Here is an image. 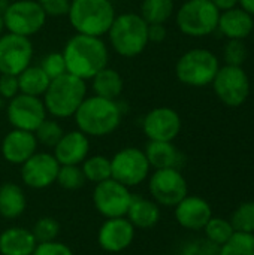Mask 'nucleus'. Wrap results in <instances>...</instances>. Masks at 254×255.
<instances>
[{
	"label": "nucleus",
	"instance_id": "obj_1",
	"mask_svg": "<svg viewBox=\"0 0 254 255\" xmlns=\"http://www.w3.org/2000/svg\"><path fill=\"white\" fill-rule=\"evenodd\" d=\"M61 54L67 73L84 81L91 79L96 73L105 69L109 60L108 48L102 37L79 33L66 42Z\"/></svg>",
	"mask_w": 254,
	"mask_h": 255
},
{
	"label": "nucleus",
	"instance_id": "obj_2",
	"mask_svg": "<svg viewBox=\"0 0 254 255\" xmlns=\"http://www.w3.org/2000/svg\"><path fill=\"white\" fill-rule=\"evenodd\" d=\"M73 117L79 131L87 136L103 137L118 128L121 123V108L115 100L91 96L85 97Z\"/></svg>",
	"mask_w": 254,
	"mask_h": 255
},
{
	"label": "nucleus",
	"instance_id": "obj_3",
	"mask_svg": "<svg viewBox=\"0 0 254 255\" xmlns=\"http://www.w3.org/2000/svg\"><path fill=\"white\" fill-rule=\"evenodd\" d=\"M87 97L85 81L70 73L51 79L45 94L43 105L46 112L54 118H70Z\"/></svg>",
	"mask_w": 254,
	"mask_h": 255
},
{
	"label": "nucleus",
	"instance_id": "obj_4",
	"mask_svg": "<svg viewBox=\"0 0 254 255\" xmlns=\"http://www.w3.org/2000/svg\"><path fill=\"white\" fill-rule=\"evenodd\" d=\"M67 18L76 33L102 37L112 25L115 9L111 0H72Z\"/></svg>",
	"mask_w": 254,
	"mask_h": 255
},
{
	"label": "nucleus",
	"instance_id": "obj_5",
	"mask_svg": "<svg viewBox=\"0 0 254 255\" xmlns=\"http://www.w3.org/2000/svg\"><path fill=\"white\" fill-rule=\"evenodd\" d=\"M108 34L114 51L126 58L139 55L148 45V24L139 13L115 15Z\"/></svg>",
	"mask_w": 254,
	"mask_h": 255
},
{
	"label": "nucleus",
	"instance_id": "obj_6",
	"mask_svg": "<svg viewBox=\"0 0 254 255\" xmlns=\"http://www.w3.org/2000/svg\"><path fill=\"white\" fill-rule=\"evenodd\" d=\"M219 69L220 63L214 52L205 48H195L178 58L175 64V75L181 84L201 88L213 82Z\"/></svg>",
	"mask_w": 254,
	"mask_h": 255
},
{
	"label": "nucleus",
	"instance_id": "obj_7",
	"mask_svg": "<svg viewBox=\"0 0 254 255\" xmlns=\"http://www.w3.org/2000/svg\"><path fill=\"white\" fill-rule=\"evenodd\" d=\"M220 12L211 0H187L177 10L175 21L186 36L204 37L217 30Z\"/></svg>",
	"mask_w": 254,
	"mask_h": 255
},
{
	"label": "nucleus",
	"instance_id": "obj_8",
	"mask_svg": "<svg viewBox=\"0 0 254 255\" xmlns=\"http://www.w3.org/2000/svg\"><path fill=\"white\" fill-rule=\"evenodd\" d=\"M151 166L144 149L123 148L111 158V178L132 188L145 182L150 176Z\"/></svg>",
	"mask_w": 254,
	"mask_h": 255
},
{
	"label": "nucleus",
	"instance_id": "obj_9",
	"mask_svg": "<svg viewBox=\"0 0 254 255\" xmlns=\"http://www.w3.org/2000/svg\"><path fill=\"white\" fill-rule=\"evenodd\" d=\"M216 96L229 108H238L250 96V79L243 66L226 64L219 69L211 82Z\"/></svg>",
	"mask_w": 254,
	"mask_h": 255
},
{
	"label": "nucleus",
	"instance_id": "obj_10",
	"mask_svg": "<svg viewBox=\"0 0 254 255\" xmlns=\"http://www.w3.org/2000/svg\"><path fill=\"white\" fill-rule=\"evenodd\" d=\"M148 193L159 206L174 208L189 194V185L180 169H157L148 176Z\"/></svg>",
	"mask_w": 254,
	"mask_h": 255
},
{
	"label": "nucleus",
	"instance_id": "obj_11",
	"mask_svg": "<svg viewBox=\"0 0 254 255\" xmlns=\"http://www.w3.org/2000/svg\"><path fill=\"white\" fill-rule=\"evenodd\" d=\"M3 24L9 33L30 37L42 30L46 15L37 0H15L3 13Z\"/></svg>",
	"mask_w": 254,
	"mask_h": 255
},
{
	"label": "nucleus",
	"instance_id": "obj_12",
	"mask_svg": "<svg viewBox=\"0 0 254 255\" xmlns=\"http://www.w3.org/2000/svg\"><path fill=\"white\" fill-rule=\"evenodd\" d=\"M132 197L133 193L130 191V188L112 178L96 184L91 194L96 211L105 220L126 217Z\"/></svg>",
	"mask_w": 254,
	"mask_h": 255
},
{
	"label": "nucleus",
	"instance_id": "obj_13",
	"mask_svg": "<svg viewBox=\"0 0 254 255\" xmlns=\"http://www.w3.org/2000/svg\"><path fill=\"white\" fill-rule=\"evenodd\" d=\"M46 114L48 112L45 109L43 100L22 93L10 99L6 109L7 121L13 128L31 133H34L36 128L43 123V120H46Z\"/></svg>",
	"mask_w": 254,
	"mask_h": 255
},
{
	"label": "nucleus",
	"instance_id": "obj_14",
	"mask_svg": "<svg viewBox=\"0 0 254 255\" xmlns=\"http://www.w3.org/2000/svg\"><path fill=\"white\" fill-rule=\"evenodd\" d=\"M33 58V45L28 37L6 33L0 36V73L18 76Z\"/></svg>",
	"mask_w": 254,
	"mask_h": 255
},
{
	"label": "nucleus",
	"instance_id": "obj_15",
	"mask_svg": "<svg viewBox=\"0 0 254 255\" xmlns=\"http://www.w3.org/2000/svg\"><path fill=\"white\" fill-rule=\"evenodd\" d=\"M60 164L49 152H34L21 164V181L27 188L45 190L55 184Z\"/></svg>",
	"mask_w": 254,
	"mask_h": 255
},
{
	"label": "nucleus",
	"instance_id": "obj_16",
	"mask_svg": "<svg viewBox=\"0 0 254 255\" xmlns=\"http://www.w3.org/2000/svg\"><path fill=\"white\" fill-rule=\"evenodd\" d=\"M142 130L148 140L174 142L181 131V117L172 108H154L144 117Z\"/></svg>",
	"mask_w": 254,
	"mask_h": 255
},
{
	"label": "nucleus",
	"instance_id": "obj_17",
	"mask_svg": "<svg viewBox=\"0 0 254 255\" xmlns=\"http://www.w3.org/2000/svg\"><path fill=\"white\" fill-rule=\"evenodd\" d=\"M136 229L126 217L108 218L97 232L99 247L111 254H118L130 248L135 241Z\"/></svg>",
	"mask_w": 254,
	"mask_h": 255
},
{
	"label": "nucleus",
	"instance_id": "obj_18",
	"mask_svg": "<svg viewBox=\"0 0 254 255\" xmlns=\"http://www.w3.org/2000/svg\"><path fill=\"white\" fill-rule=\"evenodd\" d=\"M175 221L186 230L199 232L204 230L207 223L213 217L211 205L199 196L187 194L178 205L174 206Z\"/></svg>",
	"mask_w": 254,
	"mask_h": 255
},
{
	"label": "nucleus",
	"instance_id": "obj_19",
	"mask_svg": "<svg viewBox=\"0 0 254 255\" xmlns=\"http://www.w3.org/2000/svg\"><path fill=\"white\" fill-rule=\"evenodd\" d=\"M37 145L34 133L13 128L1 140V155L7 163L21 166L37 152Z\"/></svg>",
	"mask_w": 254,
	"mask_h": 255
},
{
	"label": "nucleus",
	"instance_id": "obj_20",
	"mask_svg": "<svg viewBox=\"0 0 254 255\" xmlns=\"http://www.w3.org/2000/svg\"><path fill=\"white\" fill-rule=\"evenodd\" d=\"M52 149L60 166H79L88 157L90 140L82 131L72 130L64 133Z\"/></svg>",
	"mask_w": 254,
	"mask_h": 255
},
{
	"label": "nucleus",
	"instance_id": "obj_21",
	"mask_svg": "<svg viewBox=\"0 0 254 255\" xmlns=\"http://www.w3.org/2000/svg\"><path fill=\"white\" fill-rule=\"evenodd\" d=\"M254 28V19L241 7H231L220 12L217 30L229 40H246Z\"/></svg>",
	"mask_w": 254,
	"mask_h": 255
},
{
	"label": "nucleus",
	"instance_id": "obj_22",
	"mask_svg": "<svg viewBox=\"0 0 254 255\" xmlns=\"http://www.w3.org/2000/svg\"><path fill=\"white\" fill-rule=\"evenodd\" d=\"M162 217L160 206L150 197H144L139 194H133L130 206L127 209L126 218L135 229L148 230L159 224Z\"/></svg>",
	"mask_w": 254,
	"mask_h": 255
},
{
	"label": "nucleus",
	"instance_id": "obj_23",
	"mask_svg": "<svg viewBox=\"0 0 254 255\" xmlns=\"http://www.w3.org/2000/svg\"><path fill=\"white\" fill-rule=\"evenodd\" d=\"M37 242L31 230L24 227H9L0 233V254L31 255Z\"/></svg>",
	"mask_w": 254,
	"mask_h": 255
},
{
	"label": "nucleus",
	"instance_id": "obj_24",
	"mask_svg": "<svg viewBox=\"0 0 254 255\" xmlns=\"http://www.w3.org/2000/svg\"><path fill=\"white\" fill-rule=\"evenodd\" d=\"M151 169H181L183 154L172 142L148 140L144 149Z\"/></svg>",
	"mask_w": 254,
	"mask_h": 255
},
{
	"label": "nucleus",
	"instance_id": "obj_25",
	"mask_svg": "<svg viewBox=\"0 0 254 255\" xmlns=\"http://www.w3.org/2000/svg\"><path fill=\"white\" fill-rule=\"evenodd\" d=\"M27 209V197L24 190L15 182L0 185V217L6 220L19 218Z\"/></svg>",
	"mask_w": 254,
	"mask_h": 255
},
{
	"label": "nucleus",
	"instance_id": "obj_26",
	"mask_svg": "<svg viewBox=\"0 0 254 255\" xmlns=\"http://www.w3.org/2000/svg\"><path fill=\"white\" fill-rule=\"evenodd\" d=\"M123 87L124 82L121 75L115 69H111L108 66L91 78V88L94 91V96L103 99L115 100L123 93Z\"/></svg>",
	"mask_w": 254,
	"mask_h": 255
},
{
	"label": "nucleus",
	"instance_id": "obj_27",
	"mask_svg": "<svg viewBox=\"0 0 254 255\" xmlns=\"http://www.w3.org/2000/svg\"><path fill=\"white\" fill-rule=\"evenodd\" d=\"M51 79L42 70L40 66H28L18 75L19 93L27 96L40 97L45 94Z\"/></svg>",
	"mask_w": 254,
	"mask_h": 255
},
{
	"label": "nucleus",
	"instance_id": "obj_28",
	"mask_svg": "<svg viewBox=\"0 0 254 255\" xmlns=\"http://www.w3.org/2000/svg\"><path fill=\"white\" fill-rule=\"evenodd\" d=\"M174 0H142L141 16L147 24H165L174 13Z\"/></svg>",
	"mask_w": 254,
	"mask_h": 255
},
{
	"label": "nucleus",
	"instance_id": "obj_29",
	"mask_svg": "<svg viewBox=\"0 0 254 255\" xmlns=\"http://www.w3.org/2000/svg\"><path fill=\"white\" fill-rule=\"evenodd\" d=\"M85 181L93 182L94 185L111 178V158L105 155H91L87 157L81 164Z\"/></svg>",
	"mask_w": 254,
	"mask_h": 255
},
{
	"label": "nucleus",
	"instance_id": "obj_30",
	"mask_svg": "<svg viewBox=\"0 0 254 255\" xmlns=\"http://www.w3.org/2000/svg\"><path fill=\"white\" fill-rule=\"evenodd\" d=\"M204 233H205V239L222 247L235 235V230L229 220L220 217H211V220L204 227Z\"/></svg>",
	"mask_w": 254,
	"mask_h": 255
},
{
	"label": "nucleus",
	"instance_id": "obj_31",
	"mask_svg": "<svg viewBox=\"0 0 254 255\" xmlns=\"http://www.w3.org/2000/svg\"><path fill=\"white\" fill-rule=\"evenodd\" d=\"M229 221L235 232L254 235V202H244L237 206Z\"/></svg>",
	"mask_w": 254,
	"mask_h": 255
},
{
	"label": "nucleus",
	"instance_id": "obj_32",
	"mask_svg": "<svg viewBox=\"0 0 254 255\" xmlns=\"http://www.w3.org/2000/svg\"><path fill=\"white\" fill-rule=\"evenodd\" d=\"M220 255H254V235L238 233L220 247Z\"/></svg>",
	"mask_w": 254,
	"mask_h": 255
},
{
	"label": "nucleus",
	"instance_id": "obj_33",
	"mask_svg": "<svg viewBox=\"0 0 254 255\" xmlns=\"http://www.w3.org/2000/svg\"><path fill=\"white\" fill-rule=\"evenodd\" d=\"M63 190L76 191L85 185V176L81 166H60L55 181Z\"/></svg>",
	"mask_w": 254,
	"mask_h": 255
},
{
	"label": "nucleus",
	"instance_id": "obj_34",
	"mask_svg": "<svg viewBox=\"0 0 254 255\" xmlns=\"http://www.w3.org/2000/svg\"><path fill=\"white\" fill-rule=\"evenodd\" d=\"M63 134H64L63 127L55 120H48V118L43 120V123L34 131V137H36L37 143H40L46 148H54Z\"/></svg>",
	"mask_w": 254,
	"mask_h": 255
},
{
	"label": "nucleus",
	"instance_id": "obj_35",
	"mask_svg": "<svg viewBox=\"0 0 254 255\" xmlns=\"http://www.w3.org/2000/svg\"><path fill=\"white\" fill-rule=\"evenodd\" d=\"M60 223L52 218V217H42L39 218L33 229L31 233L36 239L37 244H45V242H52L57 241L58 235H60Z\"/></svg>",
	"mask_w": 254,
	"mask_h": 255
},
{
	"label": "nucleus",
	"instance_id": "obj_36",
	"mask_svg": "<svg viewBox=\"0 0 254 255\" xmlns=\"http://www.w3.org/2000/svg\"><path fill=\"white\" fill-rule=\"evenodd\" d=\"M180 255H220V247L205 238H198L184 244Z\"/></svg>",
	"mask_w": 254,
	"mask_h": 255
},
{
	"label": "nucleus",
	"instance_id": "obj_37",
	"mask_svg": "<svg viewBox=\"0 0 254 255\" xmlns=\"http://www.w3.org/2000/svg\"><path fill=\"white\" fill-rule=\"evenodd\" d=\"M40 67L42 70L46 73V76L49 79H55L58 76H61L63 73H66V63H64V58H63V54L61 52H51V54H46L42 61H40Z\"/></svg>",
	"mask_w": 254,
	"mask_h": 255
},
{
	"label": "nucleus",
	"instance_id": "obj_38",
	"mask_svg": "<svg viewBox=\"0 0 254 255\" xmlns=\"http://www.w3.org/2000/svg\"><path fill=\"white\" fill-rule=\"evenodd\" d=\"M247 58V46L244 40H229L225 46V60L231 66H243Z\"/></svg>",
	"mask_w": 254,
	"mask_h": 255
},
{
	"label": "nucleus",
	"instance_id": "obj_39",
	"mask_svg": "<svg viewBox=\"0 0 254 255\" xmlns=\"http://www.w3.org/2000/svg\"><path fill=\"white\" fill-rule=\"evenodd\" d=\"M46 16H67L72 0H37Z\"/></svg>",
	"mask_w": 254,
	"mask_h": 255
},
{
	"label": "nucleus",
	"instance_id": "obj_40",
	"mask_svg": "<svg viewBox=\"0 0 254 255\" xmlns=\"http://www.w3.org/2000/svg\"><path fill=\"white\" fill-rule=\"evenodd\" d=\"M31 255H75V253L69 245L58 241H52V242L37 244Z\"/></svg>",
	"mask_w": 254,
	"mask_h": 255
},
{
	"label": "nucleus",
	"instance_id": "obj_41",
	"mask_svg": "<svg viewBox=\"0 0 254 255\" xmlns=\"http://www.w3.org/2000/svg\"><path fill=\"white\" fill-rule=\"evenodd\" d=\"M16 94H19L18 76L0 73V97H1V99L10 100V99H13Z\"/></svg>",
	"mask_w": 254,
	"mask_h": 255
},
{
	"label": "nucleus",
	"instance_id": "obj_42",
	"mask_svg": "<svg viewBox=\"0 0 254 255\" xmlns=\"http://www.w3.org/2000/svg\"><path fill=\"white\" fill-rule=\"evenodd\" d=\"M166 39L165 24H148V42H163Z\"/></svg>",
	"mask_w": 254,
	"mask_h": 255
},
{
	"label": "nucleus",
	"instance_id": "obj_43",
	"mask_svg": "<svg viewBox=\"0 0 254 255\" xmlns=\"http://www.w3.org/2000/svg\"><path fill=\"white\" fill-rule=\"evenodd\" d=\"M211 3H214L220 10H226V9H231L234 6H237L238 0H211Z\"/></svg>",
	"mask_w": 254,
	"mask_h": 255
},
{
	"label": "nucleus",
	"instance_id": "obj_44",
	"mask_svg": "<svg viewBox=\"0 0 254 255\" xmlns=\"http://www.w3.org/2000/svg\"><path fill=\"white\" fill-rule=\"evenodd\" d=\"M238 4L241 9H244L247 13L254 16V0H238Z\"/></svg>",
	"mask_w": 254,
	"mask_h": 255
},
{
	"label": "nucleus",
	"instance_id": "obj_45",
	"mask_svg": "<svg viewBox=\"0 0 254 255\" xmlns=\"http://www.w3.org/2000/svg\"><path fill=\"white\" fill-rule=\"evenodd\" d=\"M10 1L9 0H0V16H3V13L6 12V9L9 7Z\"/></svg>",
	"mask_w": 254,
	"mask_h": 255
},
{
	"label": "nucleus",
	"instance_id": "obj_46",
	"mask_svg": "<svg viewBox=\"0 0 254 255\" xmlns=\"http://www.w3.org/2000/svg\"><path fill=\"white\" fill-rule=\"evenodd\" d=\"M3 30H4V24H3V18L0 16V36L3 34Z\"/></svg>",
	"mask_w": 254,
	"mask_h": 255
},
{
	"label": "nucleus",
	"instance_id": "obj_47",
	"mask_svg": "<svg viewBox=\"0 0 254 255\" xmlns=\"http://www.w3.org/2000/svg\"><path fill=\"white\" fill-rule=\"evenodd\" d=\"M0 111H1V97H0Z\"/></svg>",
	"mask_w": 254,
	"mask_h": 255
},
{
	"label": "nucleus",
	"instance_id": "obj_48",
	"mask_svg": "<svg viewBox=\"0 0 254 255\" xmlns=\"http://www.w3.org/2000/svg\"><path fill=\"white\" fill-rule=\"evenodd\" d=\"M160 255H168V254H160Z\"/></svg>",
	"mask_w": 254,
	"mask_h": 255
}]
</instances>
